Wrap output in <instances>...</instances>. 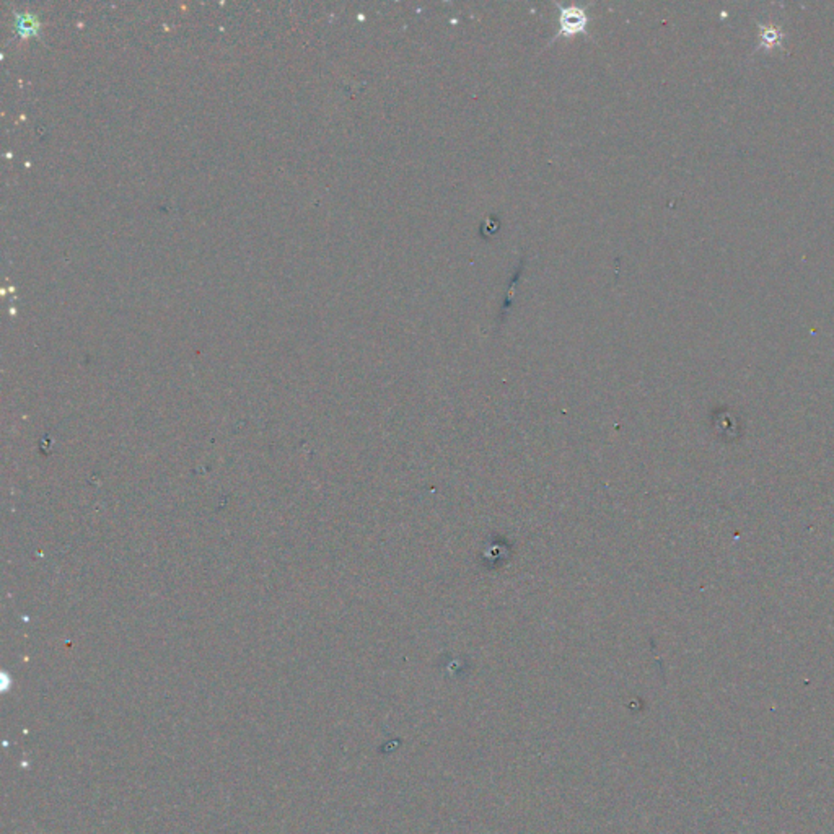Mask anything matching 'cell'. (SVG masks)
<instances>
[{"label": "cell", "mask_w": 834, "mask_h": 834, "mask_svg": "<svg viewBox=\"0 0 834 834\" xmlns=\"http://www.w3.org/2000/svg\"><path fill=\"white\" fill-rule=\"evenodd\" d=\"M561 30L553 38L556 41L561 36H574V34L584 33L586 30L589 16L585 15L582 7H561Z\"/></svg>", "instance_id": "6da1fadb"}, {"label": "cell", "mask_w": 834, "mask_h": 834, "mask_svg": "<svg viewBox=\"0 0 834 834\" xmlns=\"http://www.w3.org/2000/svg\"><path fill=\"white\" fill-rule=\"evenodd\" d=\"M16 30H19L21 36H26V38L33 36V34H38L39 23L30 14L21 15V16H19V20H16Z\"/></svg>", "instance_id": "7a4b0ae2"}]
</instances>
